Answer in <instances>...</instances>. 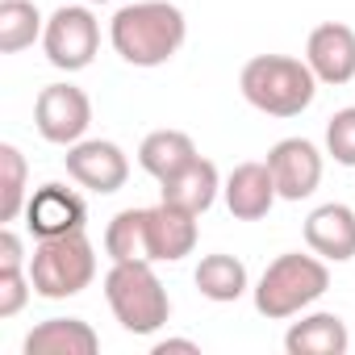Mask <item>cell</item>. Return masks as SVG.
<instances>
[{
    "instance_id": "obj_24",
    "label": "cell",
    "mask_w": 355,
    "mask_h": 355,
    "mask_svg": "<svg viewBox=\"0 0 355 355\" xmlns=\"http://www.w3.org/2000/svg\"><path fill=\"white\" fill-rule=\"evenodd\" d=\"M34 293V280H30V268H0V318H13L26 309Z\"/></svg>"
},
{
    "instance_id": "obj_6",
    "label": "cell",
    "mask_w": 355,
    "mask_h": 355,
    "mask_svg": "<svg viewBox=\"0 0 355 355\" xmlns=\"http://www.w3.org/2000/svg\"><path fill=\"white\" fill-rule=\"evenodd\" d=\"M42 51H46V63L59 67V71H84L92 67L96 51H101V21L88 5H63L46 17V30H42Z\"/></svg>"
},
{
    "instance_id": "obj_22",
    "label": "cell",
    "mask_w": 355,
    "mask_h": 355,
    "mask_svg": "<svg viewBox=\"0 0 355 355\" xmlns=\"http://www.w3.org/2000/svg\"><path fill=\"white\" fill-rule=\"evenodd\" d=\"M105 255L121 259H150L146 255V209H121L105 230Z\"/></svg>"
},
{
    "instance_id": "obj_4",
    "label": "cell",
    "mask_w": 355,
    "mask_h": 355,
    "mask_svg": "<svg viewBox=\"0 0 355 355\" xmlns=\"http://www.w3.org/2000/svg\"><path fill=\"white\" fill-rule=\"evenodd\" d=\"M105 301L125 334H155L171 318V297L150 259H121L105 272Z\"/></svg>"
},
{
    "instance_id": "obj_18",
    "label": "cell",
    "mask_w": 355,
    "mask_h": 355,
    "mask_svg": "<svg viewBox=\"0 0 355 355\" xmlns=\"http://www.w3.org/2000/svg\"><path fill=\"white\" fill-rule=\"evenodd\" d=\"M197 159V142L184 134V130H150L138 146V167L146 175L163 184L167 175H175L180 167H189Z\"/></svg>"
},
{
    "instance_id": "obj_7",
    "label": "cell",
    "mask_w": 355,
    "mask_h": 355,
    "mask_svg": "<svg viewBox=\"0 0 355 355\" xmlns=\"http://www.w3.org/2000/svg\"><path fill=\"white\" fill-rule=\"evenodd\" d=\"M34 125L55 146H76L92 125V101L76 84H46L34 101Z\"/></svg>"
},
{
    "instance_id": "obj_16",
    "label": "cell",
    "mask_w": 355,
    "mask_h": 355,
    "mask_svg": "<svg viewBox=\"0 0 355 355\" xmlns=\"http://www.w3.org/2000/svg\"><path fill=\"white\" fill-rule=\"evenodd\" d=\"M21 351L26 355H96L101 338L84 318H46L26 334Z\"/></svg>"
},
{
    "instance_id": "obj_23",
    "label": "cell",
    "mask_w": 355,
    "mask_h": 355,
    "mask_svg": "<svg viewBox=\"0 0 355 355\" xmlns=\"http://www.w3.org/2000/svg\"><path fill=\"white\" fill-rule=\"evenodd\" d=\"M326 155L343 167H355V105L338 109L326 121Z\"/></svg>"
},
{
    "instance_id": "obj_8",
    "label": "cell",
    "mask_w": 355,
    "mask_h": 355,
    "mask_svg": "<svg viewBox=\"0 0 355 355\" xmlns=\"http://www.w3.org/2000/svg\"><path fill=\"white\" fill-rule=\"evenodd\" d=\"M63 163H67L71 180L96 197H109V193L125 189V180H130V159L109 138H80L76 146H67Z\"/></svg>"
},
{
    "instance_id": "obj_21",
    "label": "cell",
    "mask_w": 355,
    "mask_h": 355,
    "mask_svg": "<svg viewBox=\"0 0 355 355\" xmlns=\"http://www.w3.org/2000/svg\"><path fill=\"white\" fill-rule=\"evenodd\" d=\"M30 201V167L13 142H0V222H17Z\"/></svg>"
},
{
    "instance_id": "obj_3",
    "label": "cell",
    "mask_w": 355,
    "mask_h": 355,
    "mask_svg": "<svg viewBox=\"0 0 355 355\" xmlns=\"http://www.w3.org/2000/svg\"><path fill=\"white\" fill-rule=\"evenodd\" d=\"M326 288H330V268H326L322 255L284 251L263 268V276H259V284L251 293H255V309L268 322H284V318L305 313Z\"/></svg>"
},
{
    "instance_id": "obj_13",
    "label": "cell",
    "mask_w": 355,
    "mask_h": 355,
    "mask_svg": "<svg viewBox=\"0 0 355 355\" xmlns=\"http://www.w3.org/2000/svg\"><path fill=\"white\" fill-rule=\"evenodd\" d=\"M222 197H226V209H230L239 222H259V218H268V214H272V205L280 201L268 159L239 163V167L226 175Z\"/></svg>"
},
{
    "instance_id": "obj_26",
    "label": "cell",
    "mask_w": 355,
    "mask_h": 355,
    "mask_svg": "<svg viewBox=\"0 0 355 355\" xmlns=\"http://www.w3.org/2000/svg\"><path fill=\"white\" fill-rule=\"evenodd\" d=\"M84 5H113V0H84Z\"/></svg>"
},
{
    "instance_id": "obj_2",
    "label": "cell",
    "mask_w": 355,
    "mask_h": 355,
    "mask_svg": "<svg viewBox=\"0 0 355 355\" xmlns=\"http://www.w3.org/2000/svg\"><path fill=\"white\" fill-rule=\"evenodd\" d=\"M239 88L251 109L268 117H301L318 96V76L293 55H255L243 63Z\"/></svg>"
},
{
    "instance_id": "obj_1",
    "label": "cell",
    "mask_w": 355,
    "mask_h": 355,
    "mask_svg": "<svg viewBox=\"0 0 355 355\" xmlns=\"http://www.w3.org/2000/svg\"><path fill=\"white\" fill-rule=\"evenodd\" d=\"M189 21L171 0H134L109 21V42L130 67H163L180 55Z\"/></svg>"
},
{
    "instance_id": "obj_9",
    "label": "cell",
    "mask_w": 355,
    "mask_h": 355,
    "mask_svg": "<svg viewBox=\"0 0 355 355\" xmlns=\"http://www.w3.org/2000/svg\"><path fill=\"white\" fill-rule=\"evenodd\" d=\"M21 218H26V230H30L34 239H63V234L84 230L88 205H84V197H80L76 189L51 180V184H42V189L30 193Z\"/></svg>"
},
{
    "instance_id": "obj_11",
    "label": "cell",
    "mask_w": 355,
    "mask_h": 355,
    "mask_svg": "<svg viewBox=\"0 0 355 355\" xmlns=\"http://www.w3.org/2000/svg\"><path fill=\"white\" fill-rule=\"evenodd\" d=\"M305 63L318 76V84L343 88L355 80V30L343 21H322L309 30L305 42Z\"/></svg>"
},
{
    "instance_id": "obj_25",
    "label": "cell",
    "mask_w": 355,
    "mask_h": 355,
    "mask_svg": "<svg viewBox=\"0 0 355 355\" xmlns=\"http://www.w3.org/2000/svg\"><path fill=\"white\" fill-rule=\"evenodd\" d=\"M167 351H189V355H197L201 347H197L193 338H159V343H155V355H167Z\"/></svg>"
},
{
    "instance_id": "obj_12",
    "label": "cell",
    "mask_w": 355,
    "mask_h": 355,
    "mask_svg": "<svg viewBox=\"0 0 355 355\" xmlns=\"http://www.w3.org/2000/svg\"><path fill=\"white\" fill-rule=\"evenodd\" d=\"M197 251V214L180 205H150L146 209V255L150 263H180Z\"/></svg>"
},
{
    "instance_id": "obj_17",
    "label": "cell",
    "mask_w": 355,
    "mask_h": 355,
    "mask_svg": "<svg viewBox=\"0 0 355 355\" xmlns=\"http://www.w3.org/2000/svg\"><path fill=\"white\" fill-rule=\"evenodd\" d=\"M351 334L338 313H305L284 330V351L288 355H347Z\"/></svg>"
},
{
    "instance_id": "obj_14",
    "label": "cell",
    "mask_w": 355,
    "mask_h": 355,
    "mask_svg": "<svg viewBox=\"0 0 355 355\" xmlns=\"http://www.w3.org/2000/svg\"><path fill=\"white\" fill-rule=\"evenodd\" d=\"M305 247L322 255L326 263H347L355 259V209L351 205H318L305 218Z\"/></svg>"
},
{
    "instance_id": "obj_15",
    "label": "cell",
    "mask_w": 355,
    "mask_h": 355,
    "mask_svg": "<svg viewBox=\"0 0 355 355\" xmlns=\"http://www.w3.org/2000/svg\"><path fill=\"white\" fill-rule=\"evenodd\" d=\"M218 193H222V175H218V167L209 163V159H193L189 167H180L175 175H167V180L159 184V201H167V205H180V209H189V214H205V209H214V201H218Z\"/></svg>"
},
{
    "instance_id": "obj_5",
    "label": "cell",
    "mask_w": 355,
    "mask_h": 355,
    "mask_svg": "<svg viewBox=\"0 0 355 355\" xmlns=\"http://www.w3.org/2000/svg\"><path fill=\"white\" fill-rule=\"evenodd\" d=\"M30 280L34 293L46 301H67L80 297L96 280V251L84 230L63 234V239H38L30 255Z\"/></svg>"
},
{
    "instance_id": "obj_19",
    "label": "cell",
    "mask_w": 355,
    "mask_h": 355,
    "mask_svg": "<svg viewBox=\"0 0 355 355\" xmlns=\"http://www.w3.org/2000/svg\"><path fill=\"white\" fill-rule=\"evenodd\" d=\"M193 280H197L201 297H209V301H218V305H230V301H239V297L251 288L247 263L234 259V255H226V251L205 255V259L197 263V276H193Z\"/></svg>"
},
{
    "instance_id": "obj_10",
    "label": "cell",
    "mask_w": 355,
    "mask_h": 355,
    "mask_svg": "<svg viewBox=\"0 0 355 355\" xmlns=\"http://www.w3.org/2000/svg\"><path fill=\"white\" fill-rule=\"evenodd\" d=\"M268 167L280 201H305L322 184V150L309 138H280L268 150Z\"/></svg>"
},
{
    "instance_id": "obj_20",
    "label": "cell",
    "mask_w": 355,
    "mask_h": 355,
    "mask_svg": "<svg viewBox=\"0 0 355 355\" xmlns=\"http://www.w3.org/2000/svg\"><path fill=\"white\" fill-rule=\"evenodd\" d=\"M46 21L34 0H0V55H21L42 38Z\"/></svg>"
}]
</instances>
